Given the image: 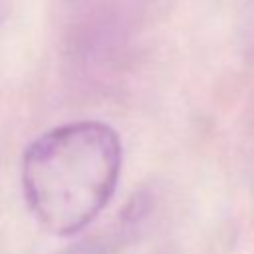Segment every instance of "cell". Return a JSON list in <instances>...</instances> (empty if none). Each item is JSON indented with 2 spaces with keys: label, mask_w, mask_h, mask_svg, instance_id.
Wrapping results in <instances>:
<instances>
[{
  "label": "cell",
  "mask_w": 254,
  "mask_h": 254,
  "mask_svg": "<svg viewBox=\"0 0 254 254\" xmlns=\"http://www.w3.org/2000/svg\"><path fill=\"white\" fill-rule=\"evenodd\" d=\"M121 161L119 133L103 121H71L42 133L20 167L30 212L52 234L81 232L113 196Z\"/></svg>",
  "instance_id": "6da1fadb"
}]
</instances>
